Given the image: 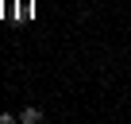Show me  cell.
<instances>
[{"label":"cell","instance_id":"1","mask_svg":"<svg viewBox=\"0 0 131 124\" xmlns=\"http://www.w3.org/2000/svg\"><path fill=\"white\" fill-rule=\"evenodd\" d=\"M39 120H42V109H35V105L19 112V124H39Z\"/></svg>","mask_w":131,"mask_h":124}]
</instances>
